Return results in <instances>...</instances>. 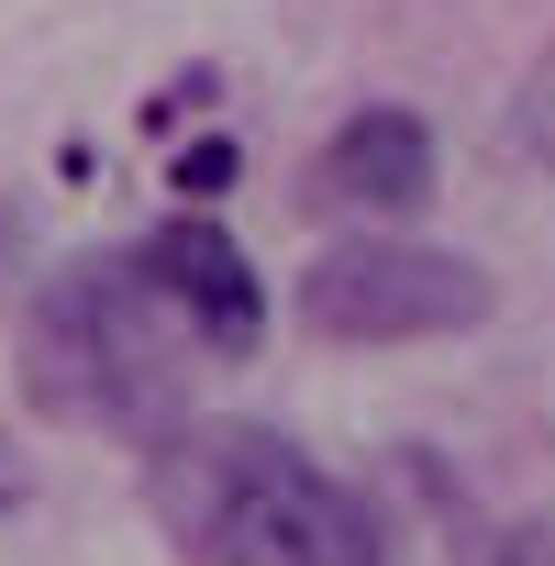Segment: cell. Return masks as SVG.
Here are the masks:
<instances>
[{"mask_svg":"<svg viewBox=\"0 0 555 566\" xmlns=\"http://www.w3.org/2000/svg\"><path fill=\"white\" fill-rule=\"evenodd\" d=\"M145 511L178 566H389L378 500L244 411L167 422L145 444Z\"/></svg>","mask_w":555,"mask_h":566,"instance_id":"cell-1","label":"cell"},{"mask_svg":"<svg viewBox=\"0 0 555 566\" xmlns=\"http://www.w3.org/2000/svg\"><path fill=\"white\" fill-rule=\"evenodd\" d=\"M211 356L189 345V323L167 312V290L145 277L134 244L67 255L45 290L23 301V400L67 433H123L156 444L167 422H189V378Z\"/></svg>","mask_w":555,"mask_h":566,"instance_id":"cell-2","label":"cell"},{"mask_svg":"<svg viewBox=\"0 0 555 566\" xmlns=\"http://www.w3.org/2000/svg\"><path fill=\"white\" fill-rule=\"evenodd\" d=\"M290 312L323 345H444V334H478L489 323V266L367 222V233H345V244H323L301 266Z\"/></svg>","mask_w":555,"mask_h":566,"instance_id":"cell-3","label":"cell"},{"mask_svg":"<svg viewBox=\"0 0 555 566\" xmlns=\"http://www.w3.org/2000/svg\"><path fill=\"white\" fill-rule=\"evenodd\" d=\"M134 255H145V277L167 290V312L189 323V345H200L211 367H233V356L266 345V277H255V255L233 244V222L167 211L156 233H134Z\"/></svg>","mask_w":555,"mask_h":566,"instance_id":"cell-4","label":"cell"},{"mask_svg":"<svg viewBox=\"0 0 555 566\" xmlns=\"http://www.w3.org/2000/svg\"><path fill=\"white\" fill-rule=\"evenodd\" d=\"M433 123L411 101H367L334 123V145L312 156V211H345V222H411L433 200Z\"/></svg>","mask_w":555,"mask_h":566,"instance_id":"cell-5","label":"cell"},{"mask_svg":"<svg viewBox=\"0 0 555 566\" xmlns=\"http://www.w3.org/2000/svg\"><path fill=\"white\" fill-rule=\"evenodd\" d=\"M511 145H522V167H544L555 178V45L522 67V90H511Z\"/></svg>","mask_w":555,"mask_h":566,"instance_id":"cell-6","label":"cell"},{"mask_svg":"<svg viewBox=\"0 0 555 566\" xmlns=\"http://www.w3.org/2000/svg\"><path fill=\"white\" fill-rule=\"evenodd\" d=\"M0 255H23V211L12 200H0Z\"/></svg>","mask_w":555,"mask_h":566,"instance_id":"cell-7","label":"cell"}]
</instances>
